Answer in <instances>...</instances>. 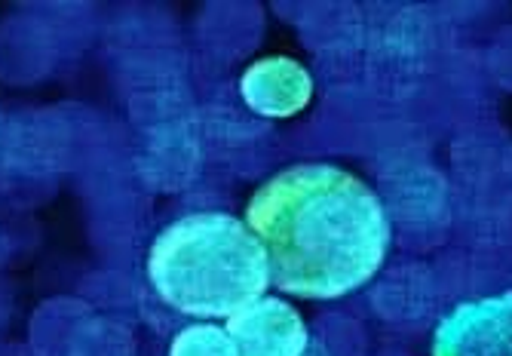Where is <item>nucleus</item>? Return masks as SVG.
<instances>
[{"label":"nucleus","instance_id":"1","mask_svg":"<svg viewBox=\"0 0 512 356\" xmlns=\"http://www.w3.org/2000/svg\"><path fill=\"white\" fill-rule=\"evenodd\" d=\"M246 225L264 246L270 283L307 301L356 292L390 246L378 194L332 163H298L267 178L246 206Z\"/></svg>","mask_w":512,"mask_h":356},{"label":"nucleus","instance_id":"2","mask_svg":"<svg viewBox=\"0 0 512 356\" xmlns=\"http://www.w3.org/2000/svg\"><path fill=\"white\" fill-rule=\"evenodd\" d=\"M148 280L184 317L230 320L264 295L270 264L243 218L230 212L184 215L154 240Z\"/></svg>","mask_w":512,"mask_h":356},{"label":"nucleus","instance_id":"3","mask_svg":"<svg viewBox=\"0 0 512 356\" xmlns=\"http://www.w3.org/2000/svg\"><path fill=\"white\" fill-rule=\"evenodd\" d=\"M433 356H512V292L457 304L436 326Z\"/></svg>","mask_w":512,"mask_h":356},{"label":"nucleus","instance_id":"4","mask_svg":"<svg viewBox=\"0 0 512 356\" xmlns=\"http://www.w3.org/2000/svg\"><path fill=\"white\" fill-rule=\"evenodd\" d=\"M224 329L240 356H304L307 350V326L283 298H255L237 310Z\"/></svg>","mask_w":512,"mask_h":356},{"label":"nucleus","instance_id":"5","mask_svg":"<svg viewBox=\"0 0 512 356\" xmlns=\"http://www.w3.org/2000/svg\"><path fill=\"white\" fill-rule=\"evenodd\" d=\"M240 96L261 117H295L313 99V77L292 56H267L246 68L240 77Z\"/></svg>","mask_w":512,"mask_h":356},{"label":"nucleus","instance_id":"6","mask_svg":"<svg viewBox=\"0 0 512 356\" xmlns=\"http://www.w3.org/2000/svg\"><path fill=\"white\" fill-rule=\"evenodd\" d=\"M169 356H240L234 338L227 329H218L212 323L181 329L169 347Z\"/></svg>","mask_w":512,"mask_h":356}]
</instances>
